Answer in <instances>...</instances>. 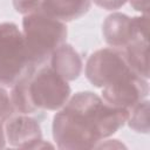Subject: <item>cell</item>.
<instances>
[{
    "mask_svg": "<svg viewBox=\"0 0 150 150\" xmlns=\"http://www.w3.org/2000/svg\"><path fill=\"white\" fill-rule=\"evenodd\" d=\"M129 110L108 104L90 91L75 94L54 116L53 135L60 148H94L101 138L116 132Z\"/></svg>",
    "mask_w": 150,
    "mask_h": 150,
    "instance_id": "1",
    "label": "cell"
},
{
    "mask_svg": "<svg viewBox=\"0 0 150 150\" xmlns=\"http://www.w3.org/2000/svg\"><path fill=\"white\" fill-rule=\"evenodd\" d=\"M69 96L67 80L45 64H28L12 86L11 93L14 109L27 115L41 110H57L67 103Z\"/></svg>",
    "mask_w": 150,
    "mask_h": 150,
    "instance_id": "2",
    "label": "cell"
},
{
    "mask_svg": "<svg viewBox=\"0 0 150 150\" xmlns=\"http://www.w3.org/2000/svg\"><path fill=\"white\" fill-rule=\"evenodd\" d=\"M22 36L28 64L42 66L53 52L64 43L67 27L63 21L42 12L26 14L22 20Z\"/></svg>",
    "mask_w": 150,
    "mask_h": 150,
    "instance_id": "3",
    "label": "cell"
},
{
    "mask_svg": "<svg viewBox=\"0 0 150 150\" xmlns=\"http://www.w3.org/2000/svg\"><path fill=\"white\" fill-rule=\"evenodd\" d=\"M28 66L22 32L13 22L0 23V84L12 87Z\"/></svg>",
    "mask_w": 150,
    "mask_h": 150,
    "instance_id": "4",
    "label": "cell"
},
{
    "mask_svg": "<svg viewBox=\"0 0 150 150\" xmlns=\"http://www.w3.org/2000/svg\"><path fill=\"white\" fill-rule=\"evenodd\" d=\"M131 70L121 49L104 48L90 55L86 66V76L93 86L104 88Z\"/></svg>",
    "mask_w": 150,
    "mask_h": 150,
    "instance_id": "5",
    "label": "cell"
},
{
    "mask_svg": "<svg viewBox=\"0 0 150 150\" xmlns=\"http://www.w3.org/2000/svg\"><path fill=\"white\" fill-rule=\"evenodd\" d=\"M148 15L129 18L125 14L114 13L103 22V35L105 41L117 49H123L129 43L143 40L148 41Z\"/></svg>",
    "mask_w": 150,
    "mask_h": 150,
    "instance_id": "6",
    "label": "cell"
},
{
    "mask_svg": "<svg viewBox=\"0 0 150 150\" xmlns=\"http://www.w3.org/2000/svg\"><path fill=\"white\" fill-rule=\"evenodd\" d=\"M148 93V79L131 70L116 82L102 88V100L110 105L130 110L143 101Z\"/></svg>",
    "mask_w": 150,
    "mask_h": 150,
    "instance_id": "7",
    "label": "cell"
},
{
    "mask_svg": "<svg viewBox=\"0 0 150 150\" xmlns=\"http://www.w3.org/2000/svg\"><path fill=\"white\" fill-rule=\"evenodd\" d=\"M6 134L8 141L15 146L28 148L29 142H41V129L39 123L27 116V114H21L20 116L9 117L6 123Z\"/></svg>",
    "mask_w": 150,
    "mask_h": 150,
    "instance_id": "8",
    "label": "cell"
},
{
    "mask_svg": "<svg viewBox=\"0 0 150 150\" xmlns=\"http://www.w3.org/2000/svg\"><path fill=\"white\" fill-rule=\"evenodd\" d=\"M50 67L67 81L79 77L82 61L79 53L69 45L62 43L50 55Z\"/></svg>",
    "mask_w": 150,
    "mask_h": 150,
    "instance_id": "9",
    "label": "cell"
},
{
    "mask_svg": "<svg viewBox=\"0 0 150 150\" xmlns=\"http://www.w3.org/2000/svg\"><path fill=\"white\" fill-rule=\"evenodd\" d=\"M149 102L146 100L141 101L129 110V125L137 132H148L149 121Z\"/></svg>",
    "mask_w": 150,
    "mask_h": 150,
    "instance_id": "10",
    "label": "cell"
},
{
    "mask_svg": "<svg viewBox=\"0 0 150 150\" xmlns=\"http://www.w3.org/2000/svg\"><path fill=\"white\" fill-rule=\"evenodd\" d=\"M15 111L11 96H8V93L5 88L0 86V121L8 120L13 112Z\"/></svg>",
    "mask_w": 150,
    "mask_h": 150,
    "instance_id": "11",
    "label": "cell"
},
{
    "mask_svg": "<svg viewBox=\"0 0 150 150\" xmlns=\"http://www.w3.org/2000/svg\"><path fill=\"white\" fill-rule=\"evenodd\" d=\"M13 4L16 12L26 15L29 13L39 12L42 0H13Z\"/></svg>",
    "mask_w": 150,
    "mask_h": 150,
    "instance_id": "12",
    "label": "cell"
},
{
    "mask_svg": "<svg viewBox=\"0 0 150 150\" xmlns=\"http://www.w3.org/2000/svg\"><path fill=\"white\" fill-rule=\"evenodd\" d=\"M97 6L108 9V11H115L123 6L127 0H93Z\"/></svg>",
    "mask_w": 150,
    "mask_h": 150,
    "instance_id": "13",
    "label": "cell"
},
{
    "mask_svg": "<svg viewBox=\"0 0 150 150\" xmlns=\"http://www.w3.org/2000/svg\"><path fill=\"white\" fill-rule=\"evenodd\" d=\"M129 1H130V5L136 11L144 12V13L148 12V4H149L148 0H129Z\"/></svg>",
    "mask_w": 150,
    "mask_h": 150,
    "instance_id": "14",
    "label": "cell"
},
{
    "mask_svg": "<svg viewBox=\"0 0 150 150\" xmlns=\"http://www.w3.org/2000/svg\"><path fill=\"white\" fill-rule=\"evenodd\" d=\"M4 146H5V132H4L2 125L0 123V148H4Z\"/></svg>",
    "mask_w": 150,
    "mask_h": 150,
    "instance_id": "15",
    "label": "cell"
}]
</instances>
